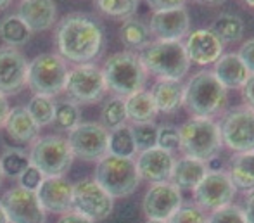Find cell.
<instances>
[{
  "label": "cell",
  "instance_id": "obj_9",
  "mask_svg": "<svg viewBox=\"0 0 254 223\" xmlns=\"http://www.w3.org/2000/svg\"><path fill=\"white\" fill-rule=\"evenodd\" d=\"M221 144L235 154L254 150V111L249 107H235L218 121Z\"/></svg>",
  "mask_w": 254,
  "mask_h": 223
},
{
  "label": "cell",
  "instance_id": "obj_29",
  "mask_svg": "<svg viewBox=\"0 0 254 223\" xmlns=\"http://www.w3.org/2000/svg\"><path fill=\"white\" fill-rule=\"evenodd\" d=\"M216 38L221 44H235V42H241L244 37V21L237 16V14L223 12L213 21L209 28Z\"/></svg>",
  "mask_w": 254,
  "mask_h": 223
},
{
  "label": "cell",
  "instance_id": "obj_16",
  "mask_svg": "<svg viewBox=\"0 0 254 223\" xmlns=\"http://www.w3.org/2000/svg\"><path fill=\"white\" fill-rule=\"evenodd\" d=\"M28 59L19 49L0 47V93L14 95L26 87Z\"/></svg>",
  "mask_w": 254,
  "mask_h": 223
},
{
  "label": "cell",
  "instance_id": "obj_37",
  "mask_svg": "<svg viewBox=\"0 0 254 223\" xmlns=\"http://www.w3.org/2000/svg\"><path fill=\"white\" fill-rule=\"evenodd\" d=\"M131 135H133V142L137 147V152L147 150L156 147L157 142V125L151 121V123H137L131 125Z\"/></svg>",
  "mask_w": 254,
  "mask_h": 223
},
{
  "label": "cell",
  "instance_id": "obj_3",
  "mask_svg": "<svg viewBox=\"0 0 254 223\" xmlns=\"http://www.w3.org/2000/svg\"><path fill=\"white\" fill-rule=\"evenodd\" d=\"M184 106L195 118H213L227 106V88L216 80L213 71H197L185 83Z\"/></svg>",
  "mask_w": 254,
  "mask_h": 223
},
{
  "label": "cell",
  "instance_id": "obj_41",
  "mask_svg": "<svg viewBox=\"0 0 254 223\" xmlns=\"http://www.w3.org/2000/svg\"><path fill=\"white\" fill-rule=\"evenodd\" d=\"M44 175L40 173V170H37L35 166H28L26 170L23 171V173L17 177L19 180V187L24 190H31V192H37L38 187H40V183L44 182Z\"/></svg>",
  "mask_w": 254,
  "mask_h": 223
},
{
  "label": "cell",
  "instance_id": "obj_32",
  "mask_svg": "<svg viewBox=\"0 0 254 223\" xmlns=\"http://www.w3.org/2000/svg\"><path fill=\"white\" fill-rule=\"evenodd\" d=\"M127 107H125L123 97L113 95L104 102L101 111V125L106 130L111 132L118 127H123L127 125Z\"/></svg>",
  "mask_w": 254,
  "mask_h": 223
},
{
  "label": "cell",
  "instance_id": "obj_48",
  "mask_svg": "<svg viewBox=\"0 0 254 223\" xmlns=\"http://www.w3.org/2000/svg\"><path fill=\"white\" fill-rule=\"evenodd\" d=\"M0 223H9V218H7L5 210H3L2 203H0Z\"/></svg>",
  "mask_w": 254,
  "mask_h": 223
},
{
  "label": "cell",
  "instance_id": "obj_34",
  "mask_svg": "<svg viewBox=\"0 0 254 223\" xmlns=\"http://www.w3.org/2000/svg\"><path fill=\"white\" fill-rule=\"evenodd\" d=\"M26 111L30 113V116L33 118V121L38 127H47V125L54 123V113H56V102L52 97L47 95H37L35 93L30 99L26 106Z\"/></svg>",
  "mask_w": 254,
  "mask_h": 223
},
{
  "label": "cell",
  "instance_id": "obj_8",
  "mask_svg": "<svg viewBox=\"0 0 254 223\" xmlns=\"http://www.w3.org/2000/svg\"><path fill=\"white\" fill-rule=\"evenodd\" d=\"M94 180L113 199L131 196L140 183L135 159L116 157L109 154L97 163Z\"/></svg>",
  "mask_w": 254,
  "mask_h": 223
},
{
  "label": "cell",
  "instance_id": "obj_44",
  "mask_svg": "<svg viewBox=\"0 0 254 223\" xmlns=\"http://www.w3.org/2000/svg\"><path fill=\"white\" fill-rule=\"evenodd\" d=\"M242 97L246 100V107L254 111V74L248 78V81L242 87Z\"/></svg>",
  "mask_w": 254,
  "mask_h": 223
},
{
  "label": "cell",
  "instance_id": "obj_31",
  "mask_svg": "<svg viewBox=\"0 0 254 223\" xmlns=\"http://www.w3.org/2000/svg\"><path fill=\"white\" fill-rule=\"evenodd\" d=\"M107 154L116 157H128V159H133L137 156V147H135L130 125H123L109 132Z\"/></svg>",
  "mask_w": 254,
  "mask_h": 223
},
{
  "label": "cell",
  "instance_id": "obj_19",
  "mask_svg": "<svg viewBox=\"0 0 254 223\" xmlns=\"http://www.w3.org/2000/svg\"><path fill=\"white\" fill-rule=\"evenodd\" d=\"M40 206L49 213H69L73 211V185L64 177H47L37 190Z\"/></svg>",
  "mask_w": 254,
  "mask_h": 223
},
{
  "label": "cell",
  "instance_id": "obj_52",
  "mask_svg": "<svg viewBox=\"0 0 254 223\" xmlns=\"http://www.w3.org/2000/svg\"><path fill=\"white\" fill-rule=\"evenodd\" d=\"M201 2H209V3H214V2H221V0H201Z\"/></svg>",
  "mask_w": 254,
  "mask_h": 223
},
{
  "label": "cell",
  "instance_id": "obj_24",
  "mask_svg": "<svg viewBox=\"0 0 254 223\" xmlns=\"http://www.w3.org/2000/svg\"><path fill=\"white\" fill-rule=\"evenodd\" d=\"M157 113L171 114L184 106L185 85L177 80H157L149 90Z\"/></svg>",
  "mask_w": 254,
  "mask_h": 223
},
{
  "label": "cell",
  "instance_id": "obj_22",
  "mask_svg": "<svg viewBox=\"0 0 254 223\" xmlns=\"http://www.w3.org/2000/svg\"><path fill=\"white\" fill-rule=\"evenodd\" d=\"M213 74L227 90L242 88L251 76L239 54L235 52L221 54L220 59L213 64Z\"/></svg>",
  "mask_w": 254,
  "mask_h": 223
},
{
  "label": "cell",
  "instance_id": "obj_13",
  "mask_svg": "<svg viewBox=\"0 0 254 223\" xmlns=\"http://www.w3.org/2000/svg\"><path fill=\"white\" fill-rule=\"evenodd\" d=\"M114 210V199L95 180H81L73 185V211L92 222L106 220Z\"/></svg>",
  "mask_w": 254,
  "mask_h": 223
},
{
  "label": "cell",
  "instance_id": "obj_23",
  "mask_svg": "<svg viewBox=\"0 0 254 223\" xmlns=\"http://www.w3.org/2000/svg\"><path fill=\"white\" fill-rule=\"evenodd\" d=\"M3 128H5L9 139L17 144H33L40 134V127L35 123L26 107L23 106L10 107Z\"/></svg>",
  "mask_w": 254,
  "mask_h": 223
},
{
  "label": "cell",
  "instance_id": "obj_5",
  "mask_svg": "<svg viewBox=\"0 0 254 223\" xmlns=\"http://www.w3.org/2000/svg\"><path fill=\"white\" fill-rule=\"evenodd\" d=\"M180 147L184 156L194 157L202 163H209L218 156L223 147L220 137V128L213 118L192 116L180 128Z\"/></svg>",
  "mask_w": 254,
  "mask_h": 223
},
{
  "label": "cell",
  "instance_id": "obj_47",
  "mask_svg": "<svg viewBox=\"0 0 254 223\" xmlns=\"http://www.w3.org/2000/svg\"><path fill=\"white\" fill-rule=\"evenodd\" d=\"M9 100H7L5 95H2L0 93V128H3V125H5V120L7 116H9Z\"/></svg>",
  "mask_w": 254,
  "mask_h": 223
},
{
  "label": "cell",
  "instance_id": "obj_25",
  "mask_svg": "<svg viewBox=\"0 0 254 223\" xmlns=\"http://www.w3.org/2000/svg\"><path fill=\"white\" fill-rule=\"evenodd\" d=\"M209 171L207 163H202L194 157H180V159H175L173 171H171L170 182L177 187L178 190H194L195 187L201 183L204 175Z\"/></svg>",
  "mask_w": 254,
  "mask_h": 223
},
{
  "label": "cell",
  "instance_id": "obj_18",
  "mask_svg": "<svg viewBox=\"0 0 254 223\" xmlns=\"http://www.w3.org/2000/svg\"><path fill=\"white\" fill-rule=\"evenodd\" d=\"M223 44L216 38V35L209 28H199L187 35L184 42V49L190 64L209 66L214 64L223 54Z\"/></svg>",
  "mask_w": 254,
  "mask_h": 223
},
{
  "label": "cell",
  "instance_id": "obj_17",
  "mask_svg": "<svg viewBox=\"0 0 254 223\" xmlns=\"http://www.w3.org/2000/svg\"><path fill=\"white\" fill-rule=\"evenodd\" d=\"M149 30L156 40L182 42L190 31V16L187 9H173L154 12L149 21Z\"/></svg>",
  "mask_w": 254,
  "mask_h": 223
},
{
  "label": "cell",
  "instance_id": "obj_53",
  "mask_svg": "<svg viewBox=\"0 0 254 223\" xmlns=\"http://www.w3.org/2000/svg\"><path fill=\"white\" fill-rule=\"evenodd\" d=\"M2 177H3V175H2V170H0V182H2Z\"/></svg>",
  "mask_w": 254,
  "mask_h": 223
},
{
  "label": "cell",
  "instance_id": "obj_28",
  "mask_svg": "<svg viewBox=\"0 0 254 223\" xmlns=\"http://www.w3.org/2000/svg\"><path fill=\"white\" fill-rule=\"evenodd\" d=\"M120 40L128 49L142 50L152 42V35L149 26L142 19L128 17L120 26Z\"/></svg>",
  "mask_w": 254,
  "mask_h": 223
},
{
  "label": "cell",
  "instance_id": "obj_39",
  "mask_svg": "<svg viewBox=\"0 0 254 223\" xmlns=\"http://www.w3.org/2000/svg\"><path fill=\"white\" fill-rule=\"evenodd\" d=\"M168 223H207V215L195 204H182Z\"/></svg>",
  "mask_w": 254,
  "mask_h": 223
},
{
  "label": "cell",
  "instance_id": "obj_46",
  "mask_svg": "<svg viewBox=\"0 0 254 223\" xmlns=\"http://www.w3.org/2000/svg\"><path fill=\"white\" fill-rule=\"evenodd\" d=\"M57 223H95V222L88 220L87 217L76 213V211H69V213H64L63 217L57 220Z\"/></svg>",
  "mask_w": 254,
  "mask_h": 223
},
{
  "label": "cell",
  "instance_id": "obj_12",
  "mask_svg": "<svg viewBox=\"0 0 254 223\" xmlns=\"http://www.w3.org/2000/svg\"><path fill=\"white\" fill-rule=\"evenodd\" d=\"M67 144L74 157L83 161H101L107 156V140H109V130L101 123H80L71 132H67Z\"/></svg>",
  "mask_w": 254,
  "mask_h": 223
},
{
  "label": "cell",
  "instance_id": "obj_35",
  "mask_svg": "<svg viewBox=\"0 0 254 223\" xmlns=\"http://www.w3.org/2000/svg\"><path fill=\"white\" fill-rule=\"evenodd\" d=\"M28 166H30V156L23 149L9 147L0 157V170L3 177L17 178Z\"/></svg>",
  "mask_w": 254,
  "mask_h": 223
},
{
  "label": "cell",
  "instance_id": "obj_50",
  "mask_svg": "<svg viewBox=\"0 0 254 223\" xmlns=\"http://www.w3.org/2000/svg\"><path fill=\"white\" fill-rule=\"evenodd\" d=\"M244 2L248 3L249 7H253V9H254V0H244Z\"/></svg>",
  "mask_w": 254,
  "mask_h": 223
},
{
  "label": "cell",
  "instance_id": "obj_10",
  "mask_svg": "<svg viewBox=\"0 0 254 223\" xmlns=\"http://www.w3.org/2000/svg\"><path fill=\"white\" fill-rule=\"evenodd\" d=\"M64 92L69 100L80 104H95L102 100L106 95L107 87L104 81L102 70L94 63L78 64L67 71Z\"/></svg>",
  "mask_w": 254,
  "mask_h": 223
},
{
  "label": "cell",
  "instance_id": "obj_7",
  "mask_svg": "<svg viewBox=\"0 0 254 223\" xmlns=\"http://www.w3.org/2000/svg\"><path fill=\"white\" fill-rule=\"evenodd\" d=\"M30 164L47 177H64L71 170L74 156L64 137L45 135L38 137L30 149Z\"/></svg>",
  "mask_w": 254,
  "mask_h": 223
},
{
  "label": "cell",
  "instance_id": "obj_20",
  "mask_svg": "<svg viewBox=\"0 0 254 223\" xmlns=\"http://www.w3.org/2000/svg\"><path fill=\"white\" fill-rule=\"evenodd\" d=\"M173 164H175L173 154L168 152V150L159 149V147L142 150V152H138L137 159H135L138 177H140V180H145V182H151V183L170 182Z\"/></svg>",
  "mask_w": 254,
  "mask_h": 223
},
{
  "label": "cell",
  "instance_id": "obj_14",
  "mask_svg": "<svg viewBox=\"0 0 254 223\" xmlns=\"http://www.w3.org/2000/svg\"><path fill=\"white\" fill-rule=\"evenodd\" d=\"M184 204L182 192L171 182L152 183L142 201V210L147 220L168 222Z\"/></svg>",
  "mask_w": 254,
  "mask_h": 223
},
{
  "label": "cell",
  "instance_id": "obj_40",
  "mask_svg": "<svg viewBox=\"0 0 254 223\" xmlns=\"http://www.w3.org/2000/svg\"><path fill=\"white\" fill-rule=\"evenodd\" d=\"M207 223H246L242 210L235 204H228L216 211H211Z\"/></svg>",
  "mask_w": 254,
  "mask_h": 223
},
{
  "label": "cell",
  "instance_id": "obj_27",
  "mask_svg": "<svg viewBox=\"0 0 254 223\" xmlns=\"http://www.w3.org/2000/svg\"><path fill=\"white\" fill-rule=\"evenodd\" d=\"M125 107H127V120L131 121L133 125L151 123L157 116V109L154 106L152 95L145 88L125 97Z\"/></svg>",
  "mask_w": 254,
  "mask_h": 223
},
{
  "label": "cell",
  "instance_id": "obj_49",
  "mask_svg": "<svg viewBox=\"0 0 254 223\" xmlns=\"http://www.w3.org/2000/svg\"><path fill=\"white\" fill-rule=\"evenodd\" d=\"M10 2H12V0H0V10L5 9V7H9Z\"/></svg>",
  "mask_w": 254,
  "mask_h": 223
},
{
  "label": "cell",
  "instance_id": "obj_33",
  "mask_svg": "<svg viewBox=\"0 0 254 223\" xmlns=\"http://www.w3.org/2000/svg\"><path fill=\"white\" fill-rule=\"evenodd\" d=\"M81 123V109L73 100H61L56 102L54 113V125L63 132H71L74 127Z\"/></svg>",
  "mask_w": 254,
  "mask_h": 223
},
{
  "label": "cell",
  "instance_id": "obj_51",
  "mask_svg": "<svg viewBox=\"0 0 254 223\" xmlns=\"http://www.w3.org/2000/svg\"><path fill=\"white\" fill-rule=\"evenodd\" d=\"M145 223H168V222H161V220H147Z\"/></svg>",
  "mask_w": 254,
  "mask_h": 223
},
{
  "label": "cell",
  "instance_id": "obj_1",
  "mask_svg": "<svg viewBox=\"0 0 254 223\" xmlns=\"http://www.w3.org/2000/svg\"><path fill=\"white\" fill-rule=\"evenodd\" d=\"M54 42L57 54L66 63L88 64L104 50V28L88 14L71 12L57 21Z\"/></svg>",
  "mask_w": 254,
  "mask_h": 223
},
{
  "label": "cell",
  "instance_id": "obj_38",
  "mask_svg": "<svg viewBox=\"0 0 254 223\" xmlns=\"http://www.w3.org/2000/svg\"><path fill=\"white\" fill-rule=\"evenodd\" d=\"M156 147L173 154L180 147V132L173 125H161L157 127V142Z\"/></svg>",
  "mask_w": 254,
  "mask_h": 223
},
{
  "label": "cell",
  "instance_id": "obj_21",
  "mask_svg": "<svg viewBox=\"0 0 254 223\" xmlns=\"http://www.w3.org/2000/svg\"><path fill=\"white\" fill-rule=\"evenodd\" d=\"M17 16L24 21L31 33L47 31L57 21V5L54 0H21Z\"/></svg>",
  "mask_w": 254,
  "mask_h": 223
},
{
  "label": "cell",
  "instance_id": "obj_43",
  "mask_svg": "<svg viewBox=\"0 0 254 223\" xmlns=\"http://www.w3.org/2000/svg\"><path fill=\"white\" fill-rule=\"evenodd\" d=\"M185 2H187V0H147L149 7H151L154 12L182 9V7H185Z\"/></svg>",
  "mask_w": 254,
  "mask_h": 223
},
{
  "label": "cell",
  "instance_id": "obj_15",
  "mask_svg": "<svg viewBox=\"0 0 254 223\" xmlns=\"http://www.w3.org/2000/svg\"><path fill=\"white\" fill-rule=\"evenodd\" d=\"M0 203L9 223H45V211L40 206L37 192L14 187L3 194Z\"/></svg>",
  "mask_w": 254,
  "mask_h": 223
},
{
  "label": "cell",
  "instance_id": "obj_2",
  "mask_svg": "<svg viewBox=\"0 0 254 223\" xmlns=\"http://www.w3.org/2000/svg\"><path fill=\"white\" fill-rule=\"evenodd\" d=\"M138 59L144 70L157 76V80L182 81L190 70V61L185 54L184 42L152 40L138 52Z\"/></svg>",
  "mask_w": 254,
  "mask_h": 223
},
{
  "label": "cell",
  "instance_id": "obj_11",
  "mask_svg": "<svg viewBox=\"0 0 254 223\" xmlns=\"http://www.w3.org/2000/svg\"><path fill=\"white\" fill-rule=\"evenodd\" d=\"M235 187L223 170H209L197 187L192 190L194 204L202 211H216L232 204L235 197Z\"/></svg>",
  "mask_w": 254,
  "mask_h": 223
},
{
  "label": "cell",
  "instance_id": "obj_4",
  "mask_svg": "<svg viewBox=\"0 0 254 223\" xmlns=\"http://www.w3.org/2000/svg\"><path fill=\"white\" fill-rule=\"evenodd\" d=\"M101 70L107 90L123 99L138 90H144L147 80V71L142 66L138 54L131 50H123L109 56Z\"/></svg>",
  "mask_w": 254,
  "mask_h": 223
},
{
  "label": "cell",
  "instance_id": "obj_6",
  "mask_svg": "<svg viewBox=\"0 0 254 223\" xmlns=\"http://www.w3.org/2000/svg\"><path fill=\"white\" fill-rule=\"evenodd\" d=\"M67 71V63L57 52L38 54L31 59V63H28L26 87H30L37 95H47L54 99L64 92Z\"/></svg>",
  "mask_w": 254,
  "mask_h": 223
},
{
  "label": "cell",
  "instance_id": "obj_45",
  "mask_svg": "<svg viewBox=\"0 0 254 223\" xmlns=\"http://www.w3.org/2000/svg\"><path fill=\"white\" fill-rule=\"evenodd\" d=\"M241 210H242V215H244L246 223H254V190L246 194L244 206H242Z\"/></svg>",
  "mask_w": 254,
  "mask_h": 223
},
{
  "label": "cell",
  "instance_id": "obj_26",
  "mask_svg": "<svg viewBox=\"0 0 254 223\" xmlns=\"http://www.w3.org/2000/svg\"><path fill=\"white\" fill-rule=\"evenodd\" d=\"M228 177L234 183L235 190L241 192H253L254 190V150L253 152L235 154L230 159Z\"/></svg>",
  "mask_w": 254,
  "mask_h": 223
},
{
  "label": "cell",
  "instance_id": "obj_36",
  "mask_svg": "<svg viewBox=\"0 0 254 223\" xmlns=\"http://www.w3.org/2000/svg\"><path fill=\"white\" fill-rule=\"evenodd\" d=\"M95 7L104 16L125 21L137 12L138 0H95Z\"/></svg>",
  "mask_w": 254,
  "mask_h": 223
},
{
  "label": "cell",
  "instance_id": "obj_42",
  "mask_svg": "<svg viewBox=\"0 0 254 223\" xmlns=\"http://www.w3.org/2000/svg\"><path fill=\"white\" fill-rule=\"evenodd\" d=\"M237 54L242 59V63H244V66L248 68L249 74H254V38L246 40L244 44L241 45Z\"/></svg>",
  "mask_w": 254,
  "mask_h": 223
},
{
  "label": "cell",
  "instance_id": "obj_30",
  "mask_svg": "<svg viewBox=\"0 0 254 223\" xmlns=\"http://www.w3.org/2000/svg\"><path fill=\"white\" fill-rule=\"evenodd\" d=\"M31 38L30 28L24 24L17 14H9L0 21V40L5 44V47H17L28 44Z\"/></svg>",
  "mask_w": 254,
  "mask_h": 223
}]
</instances>
